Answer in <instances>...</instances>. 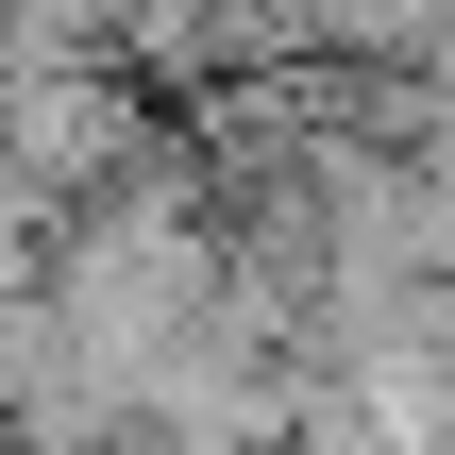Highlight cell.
Masks as SVG:
<instances>
[{
  "label": "cell",
  "mask_w": 455,
  "mask_h": 455,
  "mask_svg": "<svg viewBox=\"0 0 455 455\" xmlns=\"http://www.w3.org/2000/svg\"><path fill=\"white\" fill-rule=\"evenodd\" d=\"M135 135H152L135 51H0V169H17L34 203H84Z\"/></svg>",
  "instance_id": "1"
},
{
  "label": "cell",
  "mask_w": 455,
  "mask_h": 455,
  "mask_svg": "<svg viewBox=\"0 0 455 455\" xmlns=\"http://www.w3.org/2000/svg\"><path fill=\"white\" fill-rule=\"evenodd\" d=\"M34 253H51V203H34V186L0 169V287H34Z\"/></svg>",
  "instance_id": "2"
}]
</instances>
